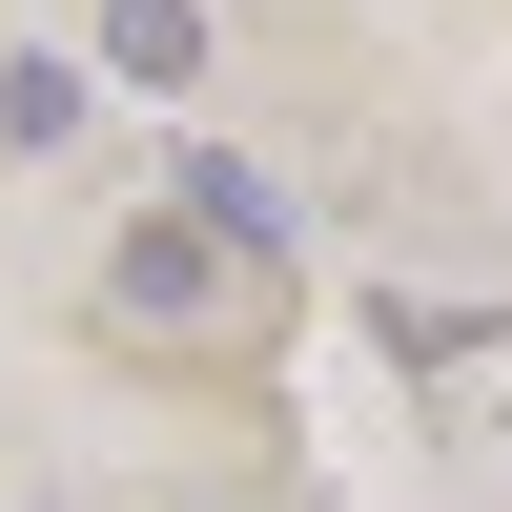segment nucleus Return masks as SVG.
Masks as SVG:
<instances>
[{"label":"nucleus","mask_w":512,"mask_h":512,"mask_svg":"<svg viewBox=\"0 0 512 512\" xmlns=\"http://www.w3.org/2000/svg\"><path fill=\"white\" fill-rule=\"evenodd\" d=\"M103 308H123V328H226V308H246V267L185 226V205H144V226L103 246Z\"/></svg>","instance_id":"1"},{"label":"nucleus","mask_w":512,"mask_h":512,"mask_svg":"<svg viewBox=\"0 0 512 512\" xmlns=\"http://www.w3.org/2000/svg\"><path fill=\"white\" fill-rule=\"evenodd\" d=\"M205 62H226V21H205V0H103V41H82V82H144V103H185Z\"/></svg>","instance_id":"2"},{"label":"nucleus","mask_w":512,"mask_h":512,"mask_svg":"<svg viewBox=\"0 0 512 512\" xmlns=\"http://www.w3.org/2000/svg\"><path fill=\"white\" fill-rule=\"evenodd\" d=\"M164 205H185L226 267H267V246H287V185H267V164H226V144H185V185H164Z\"/></svg>","instance_id":"3"},{"label":"nucleus","mask_w":512,"mask_h":512,"mask_svg":"<svg viewBox=\"0 0 512 512\" xmlns=\"http://www.w3.org/2000/svg\"><path fill=\"white\" fill-rule=\"evenodd\" d=\"M82 103H103V82H82L62 41H0V144H82Z\"/></svg>","instance_id":"4"}]
</instances>
